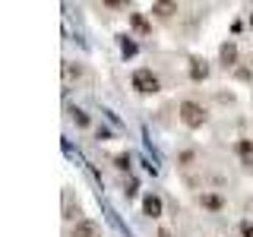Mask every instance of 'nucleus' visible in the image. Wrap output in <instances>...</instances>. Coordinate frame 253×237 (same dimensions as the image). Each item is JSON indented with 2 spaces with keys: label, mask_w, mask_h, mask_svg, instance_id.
Wrapping results in <instances>:
<instances>
[{
  "label": "nucleus",
  "mask_w": 253,
  "mask_h": 237,
  "mask_svg": "<svg viewBox=\"0 0 253 237\" xmlns=\"http://www.w3.org/2000/svg\"><path fill=\"white\" fill-rule=\"evenodd\" d=\"M177 120L187 126V130H203L206 123H209V111H206L203 101L196 98H184L177 105Z\"/></svg>",
  "instance_id": "f257e3e1"
},
{
  "label": "nucleus",
  "mask_w": 253,
  "mask_h": 237,
  "mask_svg": "<svg viewBox=\"0 0 253 237\" xmlns=\"http://www.w3.org/2000/svg\"><path fill=\"white\" fill-rule=\"evenodd\" d=\"M130 89L136 95H158L162 79H158V73H152V67H136L130 73Z\"/></svg>",
  "instance_id": "f03ea898"
},
{
  "label": "nucleus",
  "mask_w": 253,
  "mask_h": 237,
  "mask_svg": "<svg viewBox=\"0 0 253 237\" xmlns=\"http://www.w3.org/2000/svg\"><path fill=\"white\" fill-rule=\"evenodd\" d=\"M196 202H200L206 212H212V215L225 212V205H228V202H225V196H221V193H212V190H203V193L196 196Z\"/></svg>",
  "instance_id": "7ed1b4c3"
},
{
  "label": "nucleus",
  "mask_w": 253,
  "mask_h": 237,
  "mask_svg": "<svg viewBox=\"0 0 253 237\" xmlns=\"http://www.w3.org/2000/svg\"><path fill=\"white\" fill-rule=\"evenodd\" d=\"M70 237H101V225L95 218H79L70 228Z\"/></svg>",
  "instance_id": "20e7f679"
},
{
  "label": "nucleus",
  "mask_w": 253,
  "mask_h": 237,
  "mask_svg": "<svg viewBox=\"0 0 253 237\" xmlns=\"http://www.w3.org/2000/svg\"><path fill=\"white\" fill-rule=\"evenodd\" d=\"M142 215L146 218H162L165 215V202L158 193H146L142 196Z\"/></svg>",
  "instance_id": "39448f33"
},
{
  "label": "nucleus",
  "mask_w": 253,
  "mask_h": 237,
  "mask_svg": "<svg viewBox=\"0 0 253 237\" xmlns=\"http://www.w3.org/2000/svg\"><path fill=\"white\" fill-rule=\"evenodd\" d=\"M212 73V67L206 63L203 57H190V67H187V76H190V82H206Z\"/></svg>",
  "instance_id": "423d86ee"
},
{
  "label": "nucleus",
  "mask_w": 253,
  "mask_h": 237,
  "mask_svg": "<svg viewBox=\"0 0 253 237\" xmlns=\"http://www.w3.org/2000/svg\"><path fill=\"white\" fill-rule=\"evenodd\" d=\"M126 22H130V29L136 32V35H142V38L152 35V19H149L146 13H130V16H126Z\"/></svg>",
  "instance_id": "0eeeda50"
},
{
  "label": "nucleus",
  "mask_w": 253,
  "mask_h": 237,
  "mask_svg": "<svg viewBox=\"0 0 253 237\" xmlns=\"http://www.w3.org/2000/svg\"><path fill=\"white\" fill-rule=\"evenodd\" d=\"M218 60H221V67L225 70H234L237 67V44L234 41H225L218 47Z\"/></svg>",
  "instance_id": "6e6552de"
},
{
  "label": "nucleus",
  "mask_w": 253,
  "mask_h": 237,
  "mask_svg": "<svg viewBox=\"0 0 253 237\" xmlns=\"http://www.w3.org/2000/svg\"><path fill=\"white\" fill-rule=\"evenodd\" d=\"M152 16H158V19H174V16L180 13L177 3H171V0H162V3H152V10H149Z\"/></svg>",
  "instance_id": "1a4fd4ad"
},
{
  "label": "nucleus",
  "mask_w": 253,
  "mask_h": 237,
  "mask_svg": "<svg viewBox=\"0 0 253 237\" xmlns=\"http://www.w3.org/2000/svg\"><path fill=\"white\" fill-rule=\"evenodd\" d=\"M237 155H241L244 161H250V164H253V139H247V136L237 139Z\"/></svg>",
  "instance_id": "9d476101"
},
{
  "label": "nucleus",
  "mask_w": 253,
  "mask_h": 237,
  "mask_svg": "<svg viewBox=\"0 0 253 237\" xmlns=\"http://www.w3.org/2000/svg\"><path fill=\"white\" fill-rule=\"evenodd\" d=\"M79 79V76H83V67H79V63H76V67H73V60H67V63H63V79H67V82H70V79Z\"/></svg>",
  "instance_id": "9b49d317"
},
{
  "label": "nucleus",
  "mask_w": 253,
  "mask_h": 237,
  "mask_svg": "<svg viewBox=\"0 0 253 237\" xmlns=\"http://www.w3.org/2000/svg\"><path fill=\"white\" fill-rule=\"evenodd\" d=\"M70 114H73V120H76L79 126H89V123H92V120H89V114H85L83 108H73V111H70Z\"/></svg>",
  "instance_id": "f8f14e48"
},
{
  "label": "nucleus",
  "mask_w": 253,
  "mask_h": 237,
  "mask_svg": "<svg viewBox=\"0 0 253 237\" xmlns=\"http://www.w3.org/2000/svg\"><path fill=\"white\" fill-rule=\"evenodd\" d=\"M121 51L126 54V57H133V54H136V44L130 41V35H121Z\"/></svg>",
  "instance_id": "ddd939ff"
},
{
  "label": "nucleus",
  "mask_w": 253,
  "mask_h": 237,
  "mask_svg": "<svg viewBox=\"0 0 253 237\" xmlns=\"http://www.w3.org/2000/svg\"><path fill=\"white\" fill-rule=\"evenodd\" d=\"M237 234H241V237H253V221L244 218L241 225H237Z\"/></svg>",
  "instance_id": "4468645a"
},
{
  "label": "nucleus",
  "mask_w": 253,
  "mask_h": 237,
  "mask_svg": "<svg viewBox=\"0 0 253 237\" xmlns=\"http://www.w3.org/2000/svg\"><path fill=\"white\" fill-rule=\"evenodd\" d=\"M114 164H117L121 171H126V168H130V155H126V152H121V155L114 158Z\"/></svg>",
  "instance_id": "2eb2a0df"
},
{
  "label": "nucleus",
  "mask_w": 253,
  "mask_h": 237,
  "mask_svg": "<svg viewBox=\"0 0 253 237\" xmlns=\"http://www.w3.org/2000/svg\"><path fill=\"white\" fill-rule=\"evenodd\" d=\"M158 237H171V231H168V228H162V231H158Z\"/></svg>",
  "instance_id": "dca6fc26"
},
{
  "label": "nucleus",
  "mask_w": 253,
  "mask_h": 237,
  "mask_svg": "<svg viewBox=\"0 0 253 237\" xmlns=\"http://www.w3.org/2000/svg\"><path fill=\"white\" fill-rule=\"evenodd\" d=\"M247 26H250V29H253V10H250V13H247Z\"/></svg>",
  "instance_id": "f3484780"
},
{
  "label": "nucleus",
  "mask_w": 253,
  "mask_h": 237,
  "mask_svg": "<svg viewBox=\"0 0 253 237\" xmlns=\"http://www.w3.org/2000/svg\"><path fill=\"white\" fill-rule=\"evenodd\" d=\"M250 67H253V60H250Z\"/></svg>",
  "instance_id": "a211bd4d"
}]
</instances>
